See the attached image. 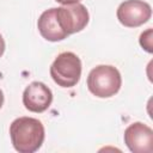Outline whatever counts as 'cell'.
Here are the masks:
<instances>
[{"label": "cell", "mask_w": 153, "mask_h": 153, "mask_svg": "<svg viewBox=\"0 0 153 153\" xmlns=\"http://www.w3.org/2000/svg\"><path fill=\"white\" fill-rule=\"evenodd\" d=\"M10 136L17 152L33 153L44 141V127L37 118L18 117L10 126Z\"/></svg>", "instance_id": "cell-1"}, {"label": "cell", "mask_w": 153, "mask_h": 153, "mask_svg": "<svg viewBox=\"0 0 153 153\" xmlns=\"http://www.w3.org/2000/svg\"><path fill=\"white\" fill-rule=\"evenodd\" d=\"M56 8H49L44 11L37 22V27L43 38L50 42H57L65 39L68 35L61 29L56 19Z\"/></svg>", "instance_id": "cell-8"}, {"label": "cell", "mask_w": 153, "mask_h": 153, "mask_svg": "<svg viewBox=\"0 0 153 153\" xmlns=\"http://www.w3.org/2000/svg\"><path fill=\"white\" fill-rule=\"evenodd\" d=\"M153 30L147 29L145 32L140 35V45L147 51V53H153V39H152Z\"/></svg>", "instance_id": "cell-9"}, {"label": "cell", "mask_w": 153, "mask_h": 153, "mask_svg": "<svg viewBox=\"0 0 153 153\" xmlns=\"http://www.w3.org/2000/svg\"><path fill=\"white\" fill-rule=\"evenodd\" d=\"M122 85V78L118 69L109 65L94 67L87 76V87L92 94L99 98L115 96Z\"/></svg>", "instance_id": "cell-2"}, {"label": "cell", "mask_w": 153, "mask_h": 153, "mask_svg": "<svg viewBox=\"0 0 153 153\" xmlns=\"http://www.w3.org/2000/svg\"><path fill=\"white\" fill-rule=\"evenodd\" d=\"M50 76L61 87L75 86L81 76V61L78 55L72 51L59 54L50 66Z\"/></svg>", "instance_id": "cell-3"}, {"label": "cell", "mask_w": 153, "mask_h": 153, "mask_svg": "<svg viewBox=\"0 0 153 153\" xmlns=\"http://www.w3.org/2000/svg\"><path fill=\"white\" fill-rule=\"evenodd\" d=\"M2 104H4V93H2V91H1V88H0V109H1Z\"/></svg>", "instance_id": "cell-12"}, {"label": "cell", "mask_w": 153, "mask_h": 153, "mask_svg": "<svg viewBox=\"0 0 153 153\" xmlns=\"http://www.w3.org/2000/svg\"><path fill=\"white\" fill-rule=\"evenodd\" d=\"M124 143L133 153H151L153 130L145 123L134 122L124 130Z\"/></svg>", "instance_id": "cell-6"}, {"label": "cell", "mask_w": 153, "mask_h": 153, "mask_svg": "<svg viewBox=\"0 0 153 153\" xmlns=\"http://www.w3.org/2000/svg\"><path fill=\"white\" fill-rule=\"evenodd\" d=\"M53 102L51 90L41 81H32L23 92V104L31 112L45 111Z\"/></svg>", "instance_id": "cell-7"}, {"label": "cell", "mask_w": 153, "mask_h": 153, "mask_svg": "<svg viewBox=\"0 0 153 153\" xmlns=\"http://www.w3.org/2000/svg\"><path fill=\"white\" fill-rule=\"evenodd\" d=\"M4 51H5V41H4V38H2V36L0 35V57L2 56V54H4Z\"/></svg>", "instance_id": "cell-11"}, {"label": "cell", "mask_w": 153, "mask_h": 153, "mask_svg": "<svg viewBox=\"0 0 153 153\" xmlns=\"http://www.w3.org/2000/svg\"><path fill=\"white\" fill-rule=\"evenodd\" d=\"M62 5H72V4H78L80 0H55Z\"/></svg>", "instance_id": "cell-10"}, {"label": "cell", "mask_w": 153, "mask_h": 153, "mask_svg": "<svg viewBox=\"0 0 153 153\" xmlns=\"http://www.w3.org/2000/svg\"><path fill=\"white\" fill-rule=\"evenodd\" d=\"M55 13L59 25L68 36L85 29L90 20L87 8L79 2L57 7Z\"/></svg>", "instance_id": "cell-4"}, {"label": "cell", "mask_w": 153, "mask_h": 153, "mask_svg": "<svg viewBox=\"0 0 153 153\" xmlns=\"http://www.w3.org/2000/svg\"><path fill=\"white\" fill-rule=\"evenodd\" d=\"M118 22L127 27H136L147 23L152 16L149 4L142 0H126L117 8Z\"/></svg>", "instance_id": "cell-5"}]
</instances>
